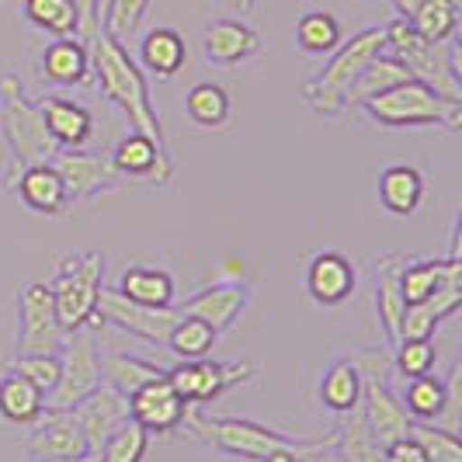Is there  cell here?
Instances as JSON below:
<instances>
[{
  "mask_svg": "<svg viewBox=\"0 0 462 462\" xmlns=\"http://www.w3.org/2000/svg\"><path fill=\"white\" fill-rule=\"evenodd\" d=\"M88 52H91V80H97L101 94L125 112L136 133L150 136L157 146H167L161 112L150 97V80L129 56V49L116 42L108 32H97L88 39Z\"/></svg>",
  "mask_w": 462,
  "mask_h": 462,
  "instance_id": "6da1fadb",
  "label": "cell"
},
{
  "mask_svg": "<svg viewBox=\"0 0 462 462\" xmlns=\"http://www.w3.org/2000/svg\"><path fill=\"white\" fill-rule=\"evenodd\" d=\"M185 431L191 439L208 441L216 452L233 456V459H247V462H264L272 452H300L310 456L324 445L337 441V431H330L327 439H296V435H285L275 428H264L257 420H244V417H208L199 407H188L185 417Z\"/></svg>",
  "mask_w": 462,
  "mask_h": 462,
  "instance_id": "7a4b0ae2",
  "label": "cell"
},
{
  "mask_svg": "<svg viewBox=\"0 0 462 462\" xmlns=\"http://www.w3.org/2000/svg\"><path fill=\"white\" fill-rule=\"evenodd\" d=\"M0 133L7 143V171H4V188L14 185V178L32 163H49L60 146L49 136L42 108L28 101L18 73H0Z\"/></svg>",
  "mask_w": 462,
  "mask_h": 462,
  "instance_id": "3957f363",
  "label": "cell"
},
{
  "mask_svg": "<svg viewBox=\"0 0 462 462\" xmlns=\"http://www.w3.org/2000/svg\"><path fill=\"white\" fill-rule=\"evenodd\" d=\"M383 52L396 56L411 80L431 88L448 101H462V63H459V39L452 42H424L414 32L411 18L396 14L390 24H383Z\"/></svg>",
  "mask_w": 462,
  "mask_h": 462,
  "instance_id": "277c9868",
  "label": "cell"
},
{
  "mask_svg": "<svg viewBox=\"0 0 462 462\" xmlns=\"http://www.w3.org/2000/svg\"><path fill=\"white\" fill-rule=\"evenodd\" d=\"M375 52H383V24L362 28L351 39H341V46L330 52V63L313 80H306L300 88L302 101L317 116H327V118L345 116L347 88L355 84V77L365 69V63H369Z\"/></svg>",
  "mask_w": 462,
  "mask_h": 462,
  "instance_id": "5b68a950",
  "label": "cell"
},
{
  "mask_svg": "<svg viewBox=\"0 0 462 462\" xmlns=\"http://www.w3.org/2000/svg\"><path fill=\"white\" fill-rule=\"evenodd\" d=\"M362 112L379 129H420V125H441L448 133L462 129V101H448L417 80H403L390 91L369 97Z\"/></svg>",
  "mask_w": 462,
  "mask_h": 462,
  "instance_id": "8992f818",
  "label": "cell"
},
{
  "mask_svg": "<svg viewBox=\"0 0 462 462\" xmlns=\"http://www.w3.org/2000/svg\"><path fill=\"white\" fill-rule=\"evenodd\" d=\"M101 278H105V254H97V251L67 254L56 264V275L46 285L63 334H73V330H84L94 324Z\"/></svg>",
  "mask_w": 462,
  "mask_h": 462,
  "instance_id": "52a82bcc",
  "label": "cell"
},
{
  "mask_svg": "<svg viewBox=\"0 0 462 462\" xmlns=\"http://www.w3.org/2000/svg\"><path fill=\"white\" fill-rule=\"evenodd\" d=\"M97 383H101V351L94 345V334L88 327L73 330L63 337V347H60V379L52 393L46 396V411H69Z\"/></svg>",
  "mask_w": 462,
  "mask_h": 462,
  "instance_id": "ba28073f",
  "label": "cell"
},
{
  "mask_svg": "<svg viewBox=\"0 0 462 462\" xmlns=\"http://www.w3.org/2000/svg\"><path fill=\"white\" fill-rule=\"evenodd\" d=\"M178 310L174 306H143V302L125 300L118 289H101L97 296V313H94V324H105L112 330H122L136 341L163 347L171 327L178 324Z\"/></svg>",
  "mask_w": 462,
  "mask_h": 462,
  "instance_id": "9c48e42d",
  "label": "cell"
},
{
  "mask_svg": "<svg viewBox=\"0 0 462 462\" xmlns=\"http://www.w3.org/2000/svg\"><path fill=\"white\" fill-rule=\"evenodd\" d=\"M63 327L56 320L46 282H28L18 296V341L14 355H56L63 347Z\"/></svg>",
  "mask_w": 462,
  "mask_h": 462,
  "instance_id": "30bf717a",
  "label": "cell"
},
{
  "mask_svg": "<svg viewBox=\"0 0 462 462\" xmlns=\"http://www.w3.org/2000/svg\"><path fill=\"white\" fill-rule=\"evenodd\" d=\"M254 375V365L247 362H178L167 369V383L174 386V393L181 396L185 403L199 407V403H212L226 393L236 383H247Z\"/></svg>",
  "mask_w": 462,
  "mask_h": 462,
  "instance_id": "8fae6325",
  "label": "cell"
},
{
  "mask_svg": "<svg viewBox=\"0 0 462 462\" xmlns=\"http://www.w3.org/2000/svg\"><path fill=\"white\" fill-rule=\"evenodd\" d=\"M251 296H254L251 282H244V278H219V282L199 285V289H195L191 296H185L174 310L206 320L216 334H226V330L236 324V317L251 306Z\"/></svg>",
  "mask_w": 462,
  "mask_h": 462,
  "instance_id": "7c38bea8",
  "label": "cell"
},
{
  "mask_svg": "<svg viewBox=\"0 0 462 462\" xmlns=\"http://www.w3.org/2000/svg\"><path fill=\"white\" fill-rule=\"evenodd\" d=\"M52 167L67 188V206H84L101 191H116L122 185V174L108 163V157L84 153V150H60L52 157Z\"/></svg>",
  "mask_w": 462,
  "mask_h": 462,
  "instance_id": "4fadbf2b",
  "label": "cell"
},
{
  "mask_svg": "<svg viewBox=\"0 0 462 462\" xmlns=\"http://www.w3.org/2000/svg\"><path fill=\"white\" fill-rule=\"evenodd\" d=\"M188 407L191 403H185L181 396L174 393L167 375L139 386L136 393H129V420H136L146 435H174V431H181Z\"/></svg>",
  "mask_w": 462,
  "mask_h": 462,
  "instance_id": "5bb4252c",
  "label": "cell"
},
{
  "mask_svg": "<svg viewBox=\"0 0 462 462\" xmlns=\"http://www.w3.org/2000/svg\"><path fill=\"white\" fill-rule=\"evenodd\" d=\"M67 414L73 417V424L80 428L88 448L97 452V448L105 445V439L116 435L118 428L129 420V400L118 393V390H112V386L97 383L84 400H77V403L69 407Z\"/></svg>",
  "mask_w": 462,
  "mask_h": 462,
  "instance_id": "9a60e30c",
  "label": "cell"
},
{
  "mask_svg": "<svg viewBox=\"0 0 462 462\" xmlns=\"http://www.w3.org/2000/svg\"><path fill=\"white\" fill-rule=\"evenodd\" d=\"M108 163L116 167L122 178L129 181H153V185H167L174 178V157L167 146H157L150 136L143 133H129L116 143Z\"/></svg>",
  "mask_w": 462,
  "mask_h": 462,
  "instance_id": "2e32d148",
  "label": "cell"
},
{
  "mask_svg": "<svg viewBox=\"0 0 462 462\" xmlns=\"http://www.w3.org/2000/svg\"><path fill=\"white\" fill-rule=\"evenodd\" d=\"M358 285L355 261L341 251H320L306 264V296L317 306H341Z\"/></svg>",
  "mask_w": 462,
  "mask_h": 462,
  "instance_id": "e0dca14e",
  "label": "cell"
},
{
  "mask_svg": "<svg viewBox=\"0 0 462 462\" xmlns=\"http://www.w3.org/2000/svg\"><path fill=\"white\" fill-rule=\"evenodd\" d=\"M24 445H28V456L32 459H46V462L73 459V456L91 452L84 435H80V428L73 424V417L67 411H42V417L32 424Z\"/></svg>",
  "mask_w": 462,
  "mask_h": 462,
  "instance_id": "ac0fdd59",
  "label": "cell"
},
{
  "mask_svg": "<svg viewBox=\"0 0 462 462\" xmlns=\"http://www.w3.org/2000/svg\"><path fill=\"white\" fill-rule=\"evenodd\" d=\"M202 56L212 67H236V63H247L261 52V35L247 22H236V18H219V22H208L202 28Z\"/></svg>",
  "mask_w": 462,
  "mask_h": 462,
  "instance_id": "d6986e66",
  "label": "cell"
},
{
  "mask_svg": "<svg viewBox=\"0 0 462 462\" xmlns=\"http://www.w3.org/2000/svg\"><path fill=\"white\" fill-rule=\"evenodd\" d=\"M358 407H362V417L369 424L372 439L379 441V445L411 435V424L414 420L403 411L400 396L390 390L386 379H362V400H358Z\"/></svg>",
  "mask_w": 462,
  "mask_h": 462,
  "instance_id": "ffe728a7",
  "label": "cell"
},
{
  "mask_svg": "<svg viewBox=\"0 0 462 462\" xmlns=\"http://www.w3.org/2000/svg\"><path fill=\"white\" fill-rule=\"evenodd\" d=\"M403 254H379L372 264V306H375V324L386 334V347L400 341V317L407 310L403 292H400V268Z\"/></svg>",
  "mask_w": 462,
  "mask_h": 462,
  "instance_id": "44dd1931",
  "label": "cell"
},
{
  "mask_svg": "<svg viewBox=\"0 0 462 462\" xmlns=\"http://www.w3.org/2000/svg\"><path fill=\"white\" fill-rule=\"evenodd\" d=\"M462 310V278H452V282H445L441 289H435L428 300L420 302H411L407 310H403V317H400V341L403 337H435V330H439L452 313H459Z\"/></svg>",
  "mask_w": 462,
  "mask_h": 462,
  "instance_id": "7402d4cb",
  "label": "cell"
},
{
  "mask_svg": "<svg viewBox=\"0 0 462 462\" xmlns=\"http://www.w3.org/2000/svg\"><path fill=\"white\" fill-rule=\"evenodd\" d=\"M42 122H46L49 136L60 150H84L94 136V116L73 97L63 94H49L39 101Z\"/></svg>",
  "mask_w": 462,
  "mask_h": 462,
  "instance_id": "603a6c76",
  "label": "cell"
},
{
  "mask_svg": "<svg viewBox=\"0 0 462 462\" xmlns=\"http://www.w3.org/2000/svg\"><path fill=\"white\" fill-rule=\"evenodd\" d=\"M42 77L56 88H84L91 84V52L88 42L80 35H63V39H52L42 49Z\"/></svg>",
  "mask_w": 462,
  "mask_h": 462,
  "instance_id": "cb8c5ba5",
  "label": "cell"
},
{
  "mask_svg": "<svg viewBox=\"0 0 462 462\" xmlns=\"http://www.w3.org/2000/svg\"><path fill=\"white\" fill-rule=\"evenodd\" d=\"M11 191H18V199H22L24 206L32 208V212H42V216H63V212L69 208L67 188H63V181H60V174H56L52 161L24 167L22 174L14 178Z\"/></svg>",
  "mask_w": 462,
  "mask_h": 462,
  "instance_id": "d4e9b609",
  "label": "cell"
},
{
  "mask_svg": "<svg viewBox=\"0 0 462 462\" xmlns=\"http://www.w3.org/2000/svg\"><path fill=\"white\" fill-rule=\"evenodd\" d=\"M462 278V257H407L400 268V292L403 302L428 300L445 282Z\"/></svg>",
  "mask_w": 462,
  "mask_h": 462,
  "instance_id": "484cf974",
  "label": "cell"
},
{
  "mask_svg": "<svg viewBox=\"0 0 462 462\" xmlns=\"http://www.w3.org/2000/svg\"><path fill=\"white\" fill-rule=\"evenodd\" d=\"M424 202V174L411 163H393L379 174V206L396 219L414 216Z\"/></svg>",
  "mask_w": 462,
  "mask_h": 462,
  "instance_id": "4316f807",
  "label": "cell"
},
{
  "mask_svg": "<svg viewBox=\"0 0 462 462\" xmlns=\"http://www.w3.org/2000/svg\"><path fill=\"white\" fill-rule=\"evenodd\" d=\"M188 63L185 39L174 28H150L139 42V69L157 77V80H171L174 73H181Z\"/></svg>",
  "mask_w": 462,
  "mask_h": 462,
  "instance_id": "83f0119b",
  "label": "cell"
},
{
  "mask_svg": "<svg viewBox=\"0 0 462 462\" xmlns=\"http://www.w3.org/2000/svg\"><path fill=\"white\" fill-rule=\"evenodd\" d=\"M118 292L125 300L143 302V306H174L178 300V285H174V275L167 268H157V264H133L118 275Z\"/></svg>",
  "mask_w": 462,
  "mask_h": 462,
  "instance_id": "f1b7e54d",
  "label": "cell"
},
{
  "mask_svg": "<svg viewBox=\"0 0 462 462\" xmlns=\"http://www.w3.org/2000/svg\"><path fill=\"white\" fill-rule=\"evenodd\" d=\"M403 80H411L407 67H403L396 56H390V52H375L369 63H365V69L355 77V84L347 88L345 112H358V108H362L369 97L390 91V88L403 84Z\"/></svg>",
  "mask_w": 462,
  "mask_h": 462,
  "instance_id": "f546056e",
  "label": "cell"
},
{
  "mask_svg": "<svg viewBox=\"0 0 462 462\" xmlns=\"http://www.w3.org/2000/svg\"><path fill=\"white\" fill-rule=\"evenodd\" d=\"M163 375H167L163 365L150 362V358H139V355H129V351H105L101 355V383L118 390L125 400H129V393H136L139 386L163 379Z\"/></svg>",
  "mask_w": 462,
  "mask_h": 462,
  "instance_id": "4dcf8cb0",
  "label": "cell"
},
{
  "mask_svg": "<svg viewBox=\"0 0 462 462\" xmlns=\"http://www.w3.org/2000/svg\"><path fill=\"white\" fill-rule=\"evenodd\" d=\"M46 411V393L28 383L22 372L7 369L0 375V417L11 424H35Z\"/></svg>",
  "mask_w": 462,
  "mask_h": 462,
  "instance_id": "1f68e13d",
  "label": "cell"
},
{
  "mask_svg": "<svg viewBox=\"0 0 462 462\" xmlns=\"http://www.w3.org/2000/svg\"><path fill=\"white\" fill-rule=\"evenodd\" d=\"M317 396L330 414H347L362 400V372L355 369L351 358H334L317 383Z\"/></svg>",
  "mask_w": 462,
  "mask_h": 462,
  "instance_id": "d6a6232c",
  "label": "cell"
},
{
  "mask_svg": "<svg viewBox=\"0 0 462 462\" xmlns=\"http://www.w3.org/2000/svg\"><path fill=\"white\" fill-rule=\"evenodd\" d=\"M445 396H448V383L435 375V372H424V375H414L407 379L403 393H400V403L403 411L411 414V420H424V424H435L445 407Z\"/></svg>",
  "mask_w": 462,
  "mask_h": 462,
  "instance_id": "836d02e7",
  "label": "cell"
},
{
  "mask_svg": "<svg viewBox=\"0 0 462 462\" xmlns=\"http://www.w3.org/2000/svg\"><path fill=\"white\" fill-rule=\"evenodd\" d=\"M216 341H219V334H216L206 320L181 313L178 324L171 327V334H167L163 347H167L178 362H199V358H208V351L216 347Z\"/></svg>",
  "mask_w": 462,
  "mask_h": 462,
  "instance_id": "e575fe53",
  "label": "cell"
},
{
  "mask_svg": "<svg viewBox=\"0 0 462 462\" xmlns=\"http://www.w3.org/2000/svg\"><path fill=\"white\" fill-rule=\"evenodd\" d=\"M188 118L202 129H223L233 116V101L223 84H212V80H202L195 84L185 97Z\"/></svg>",
  "mask_w": 462,
  "mask_h": 462,
  "instance_id": "d590c367",
  "label": "cell"
},
{
  "mask_svg": "<svg viewBox=\"0 0 462 462\" xmlns=\"http://www.w3.org/2000/svg\"><path fill=\"white\" fill-rule=\"evenodd\" d=\"M411 24L424 42H452L459 35V0H428L411 14Z\"/></svg>",
  "mask_w": 462,
  "mask_h": 462,
  "instance_id": "8d00e7d4",
  "label": "cell"
},
{
  "mask_svg": "<svg viewBox=\"0 0 462 462\" xmlns=\"http://www.w3.org/2000/svg\"><path fill=\"white\" fill-rule=\"evenodd\" d=\"M341 39H345L341 22L330 11H306L296 22V42L310 56H330L334 49L341 46Z\"/></svg>",
  "mask_w": 462,
  "mask_h": 462,
  "instance_id": "74e56055",
  "label": "cell"
},
{
  "mask_svg": "<svg viewBox=\"0 0 462 462\" xmlns=\"http://www.w3.org/2000/svg\"><path fill=\"white\" fill-rule=\"evenodd\" d=\"M24 18L49 35H80V14L73 0H24Z\"/></svg>",
  "mask_w": 462,
  "mask_h": 462,
  "instance_id": "f35d334b",
  "label": "cell"
},
{
  "mask_svg": "<svg viewBox=\"0 0 462 462\" xmlns=\"http://www.w3.org/2000/svg\"><path fill=\"white\" fill-rule=\"evenodd\" d=\"M150 11V0H108L105 14H101V32H108L116 42H129L139 32V24Z\"/></svg>",
  "mask_w": 462,
  "mask_h": 462,
  "instance_id": "ab89813d",
  "label": "cell"
},
{
  "mask_svg": "<svg viewBox=\"0 0 462 462\" xmlns=\"http://www.w3.org/2000/svg\"><path fill=\"white\" fill-rule=\"evenodd\" d=\"M439 365V347L431 337H403L393 345V372L403 375V379H414V375H424V372H435Z\"/></svg>",
  "mask_w": 462,
  "mask_h": 462,
  "instance_id": "60d3db41",
  "label": "cell"
},
{
  "mask_svg": "<svg viewBox=\"0 0 462 462\" xmlns=\"http://www.w3.org/2000/svg\"><path fill=\"white\" fill-rule=\"evenodd\" d=\"M146 448H150V435L139 428L136 420H125L116 435L105 439L97 456H101V462H143Z\"/></svg>",
  "mask_w": 462,
  "mask_h": 462,
  "instance_id": "b9f144b4",
  "label": "cell"
},
{
  "mask_svg": "<svg viewBox=\"0 0 462 462\" xmlns=\"http://www.w3.org/2000/svg\"><path fill=\"white\" fill-rule=\"evenodd\" d=\"M411 439L424 448L428 462H462V441L459 435H448L435 424H424V420H414L411 424Z\"/></svg>",
  "mask_w": 462,
  "mask_h": 462,
  "instance_id": "7bdbcfd3",
  "label": "cell"
},
{
  "mask_svg": "<svg viewBox=\"0 0 462 462\" xmlns=\"http://www.w3.org/2000/svg\"><path fill=\"white\" fill-rule=\"evenodd\" d=\"M7 369L22 372L28 383H35L42 393H52L56 379H60V351L56 355H14Z\"/></svg>",
  "mask_w": 462,
  "mask_h": 462,
  "instance_id": "ee69618b",
  "label": "cell"
},
{
  "mask_svg": "<svg viewBox=\"0 0 462 462\" xmlns=\"http://www.w3.org/2000/svg\"><path fill=\"white\" fill-rule=\"evenodd\" d=\"M379 452H383V462H428L424 448H420L411 435H403V439H393V441H386V445H379Z\"/></svg>",
  "mask_w": 462,
  "mask_h": 462,
  "instance_id": "f6af8a7d",
  "label": "cell"
},
{
  "mask_svg": "<svg viewBox=\"0 0 462 462\" xmlns=\"http://www.w3.org/2000/svg\"><path fill=\"white\" fill-rule=\"evenodd\" d=\"M73 7H77V14H80V39L88 42L91 35H97V32H101L97 14H94V0H73Z\"/></svg>",
  "mask_w": 462,
  "mask_h": 462,
  "instance_id": "bcb514c9",
  "label": "cell"
},
{
  "mask_svg": "<svg viewBox=\"0 0 462 462\" xmlns=\"http://www.w3.org/2000/svg\"><path fill=\"white\" fill-rule=\"evenodd\" d=\"M302 462H347V459L341 456V452H337V448H334V445H324V448L310 452V456H306Z\"/></svg>",
  "mask_w": 462,
  "mask_h": 462,
  "instance_id": "7dc6e473",
  "label": "cell"
},
{
  "mask_svg": "<svg viewBox=\"0 0 462 462\" xmlns=\"http://www.w3.org/2000/svg\"><path fill=\"white\" fill-rule=\"evenodd\" d=\"M420 4H428V0H393V7H396V14H400V18H411Z\"/></svg>",
  "mask_w": 462,
  "mask_h": 462,
  "instance_id": "c3c4849f",
  "label": "cell"
},
{
  "mask_svg": "<svg viewBox=\"0 0 462 462\" xmlns=\"http://www.w3.org/2000/svg\"><path fill=\"white\" fill-rule=\"evenodd\" d=\"M60 462H101L97 452H84V456H73V459H60Z\"/></svg>",
  "mask_w": 462,
  "mask_h": 462,
  "instance_id": "681fc988",
  "label": "cell"
},
{
  "mask_svg": "<svg viewBox=\"0 0 462 462\" xmlns=\"http://www.w3.org/2000/svg\"><path fill=\"white\" fill-rule=\"evenodd\" d=\"M105 7H108V0H94V14H97V24H101V14H105Z\"/></svg>",
  "mask_w": 462,
  "mask_h": 462,
  "instance_id": "f907efd6",
  "label": "cell"
},
{
  "mask_svg": "<svg viewBox=\"0 0 462 462\" xmlns=\"http://www.w3.org/2000/svg\"><path fill=\"white\" fill-rule=\"evenodd\" d=\"M236 4H240V11H244V14H247V11H251V7H254L257 0H236Z\"/></svg>",
  "mask_w": 462,
  "mask_h": 462,
  "instance_id": "816d5d0a",
  "label": "cell"
}]
</instances>
